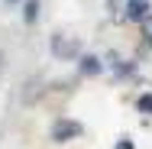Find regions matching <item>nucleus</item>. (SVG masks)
<instances>
[{"instance_id": "obj_5", "label": "nucleus", "mask_w": 152, "mask_h": 149, "mask_svg": "<svg viewBox=\"0 0 152 149\" xmlns=\"http://www.w3.org/2000/svg\"><path fill=\"white\" fill-rule=\"evenodd\" d=\"M23 20L26 23H36L39 20V0H23Z\"/></svg>"}, {"instance_id": "obj_9", "label": "nucleus", "mask_w": 152, "mask_h": 149, "mask_svg": "<svg viewBox=\"0 0 152 149\" xmlns=\"http://www.w3.org/2000/svg\"><path fill=\"white\" fill-rule=\"evenodd\" d=\"M107 7H110V13H120V0H107Z\"/></svg>"}, {"instance_id": "obj_2", "label": "nucleus", "mask_w": 152, "mask_h": 149, "mask_svg": "<svg viewBox=\"0 0 152 149\" xmlns=\"http://www.w3.org/2000/svg\"><path fill=\"white\" fill-rule=\"evenodd\" d=\"M81 136H84V126L71 117H61L52 123V139L55 143H71V139H81Z\"/></svg>"}, {"instance_id": "obj_7", "label": "nucleus", "mask_w": 152, "mask_h": 149, "mask_svg": "<svg viewBox=\"0 0 152 149\" xmlns=\"http://www.w3.org/2000/svg\"><path fill=\"white\" fill-rule=\"evenodd\" d=\"M139 26H142V36H146V42L152 46V13L146 16V20H142V23H139Z\"/></svg>"}, {"instance_id": "obj_10", "label": "nucleus", "mask_w": 152, "mask_h": 149, "mask_svg": "<svg viewBox=\"0 0 152 149\" xmlns=\"http://www.w3.org/2000/svg\"><path fill=\"white\" fill-rule=\"evenodd\" d=\"M7 3H20V0H7Z\"/></svg>"}, {"instance_id": "obj_1", "label": "nucleus", "mask_w": 152, "mask_h": 149, "mask_svg": "<svg viewBox=\"0 0 152 149\" xmlns=\"http://www.w3.org/2000/svg\"><path fill=\"white\" fill-rule=\"evenodd\" d=\"M52 55L61 62H71V59H81V42L75 36H65V32H55L52 36Z\"/></svg>"}, {"instance_id": "obj_8", "label": "nucleus", "mask_w": 152, "mask_h": 149, "mask_svg": "<svg viewBox=\"0 0 152 149\" xmlns=\"http://www.w3.org/2000/svg\"><path fill=\"white\" fill-rule=\"evenodd\" d=\"M113 149H136V146H133L129 139H120V143H117V146H113Z\"/></svg>"}, {"instance_id": "obj_4", "label": "nucleus", "mask_w": 152, "mask_h": 149, "mask_svg": "<svg viewBox=\"0 0 152 149\" xmlns=\"http://www.w3.org/2000/svg\"><path fill=\"white\" fill-rule=\"evenodd\" d=\"M78 68H81V75L94 78V75H100V71H104V62L97 59V55H81V59H78Z\"/></svg>"}, {"instance_id": "obj_3", "label": "nucleus", "mask_w": 152, "mask_h": 149, "mask_svg": "<svg viewBox=\"0 0 152 149\" xmlns=\"http://www.w3.org/2000/svg\"><path fill=\"white\" fill-rule=\"evenodd\" d=\"M149 0H129L126 3V20H133V23H142L146 16H149Z\"/></svg>"}, {"instance_id": "obj_6", "label": "nucleus", "mask_w": 152, "mask_h": 149, "mask_svg": "<svg viewBox=\"0 0 152 149\" xmlns=\"http://www.w3.org/2000/svg\"><path fill=\"white\" fill-rule=\"evenodd\" d=\"M136 110H139V114H152V94H139Z\"/></svg>"}]
</instances>
